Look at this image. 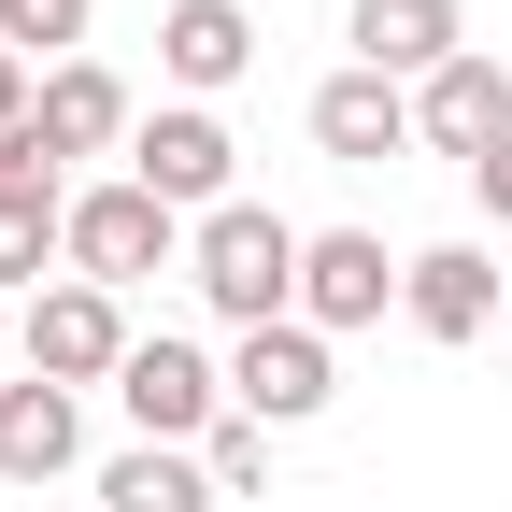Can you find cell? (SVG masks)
I'll list each match as a JSON object with an SVG mask.
<instances>
[{
    "label": "cell",
    "mask_w": 512,
    "mask_h": 512,
    "mask_svg": "<svg viewBox=\"0 0 512 512\" xmlns=\"http://www.w3.org/2000/svg\"><path fill=\"white\" fill-rule=\"evenodd\" d=\"M128 342H143V328H128V299H114V285H86V271H57V285L15 313V356H29L43 384H72V399L128 370Z\"/></svg>",
    "instance_id": "3957f363"
},
{
    "label": "cell",
    "mask_w": 512,
    "mask_h": 512,
    "mask_svg": "<svg viewBox=\"0 0 512 512\" xmlns=\"http://www.w3.org/2000/svg\"><path fill=\"white\" fill-rule=\"evenodd\" d=\"M29 128H43V157H57V171H72V157H114V143H143V114H128V86L100 72V57H72V72H43Z\"/></svg>",
    "instance_id": "7c38bea8"
},
{
    "label": "cell",
    "mask_w": 512,
    "mask_h": 512,
    "mask_svg": "<svg viewBox=\"0 0 512 512\" xmlns=\"http://www.w3.org/2000/svg\"><path fill=\"white\" fill-rule=\"evenodd\" d=\"M128 185H157L185 228H200V214H228V200H242V143H228V114H214V100L143 114V143H128Z\"/></svg>",
    "instance_id": "5b68a950"
},
{
    "label": "cell",
    "mask_w": 512,
    "mask_h": 512,
    "mask_svg": "<svg viewBox=\"0 0 512 512\" xmlns=\"http://www.w3.org/2000/svg\"><path fill=\"white\" fill-rule=\"evenodd\" d=\"M498 356H512V313H498Z\"/></svg>",
    "instance_id": "7402d4cb"
},
{
    "label": "cell",
    "mask_w": 512,
    "mask_h": 512,
    "mask_svg": "<svg viewBox=\"0 0 512 512\" xmlns=\"http://www.w3.org/2000/svg\"><path fill=\"white\" fill-rule=\"evenodd\" d=\"M356 72H384V86H427V72H456L470 57V15L456 0H356Z\"/></svg>",
    "instance_id": "30bf717a"
},
{
    "label": "cell",
    "mask_w": 512,
    "mask_h": 512,
    "mask_svg": "<svg viewBox=\"0 0 512 512\" xmlns=\"http://www.w3.org/2000/svg\"><path fill=\"white\" fill-rule=\"evenodd\" d=\"M157 72H171L185 100L242 86V72H256V15H242V0H171V15H157Z\"/></svg>",
    "instance_id": "5bb4252c"
},
{
    "label": "cell",
    "mask_w": 512,
    "mask_h": 512,
    "mask_svg": "<svg viewBox=\"0 0 512 512\" xmlns=\"http://www.w3.org/2000/svg\"><path fill=\"white\" fill-rule=\"evenodd\" d=\"M72 456H86V413H72V384L15 370V384H0V484H57Z\"/></svg>",
    "instance_id": "9a60e30c"
},
{
    "label": "cell",
    "mask_w": 512,
    "mask_h": 512,
    "mask_svg": "<svg viewBox=\"0 0 512 512\" xmlns=\"http://www.w3.org/2000/svg\"><path fill=\"white\" fill-rule=\"evenodd\" d=\"M29 100H43V72H29L15 43H0V128H29Z\"/></svg>",
    "instance_id": "d6986e66"
},
{
    "label": "cell",
    "mask_w": 512,
    "mask_h": 512,
    "mask_svg": "<svg viewBox=\"0 0 512 512\" xmlns=\"http://www.w3.org/2000/svg\"><path fill=\"white\" fill-rule=\"evenodd\" d=\"M43 271H72V185L43 128H0V299H43Z\"/></svg>",
    "instance_id": "277c9868"
},
{
    "label": "cell",
    "mask_w": 512,
    "mask_h": 512,
    "mask_svg": "<svg viewBox=\"0 0 512 512\" xmlns=\"http://www.w3.org/2000/svg\"><path fill=\"white\" fill-rule=\"evenodd\" d=\"M299 256H313V228H285L271 200H228V214H200L185 271H200V299L228 313V328H285L299 313Z\"/></svg>",
    "instance_id": "6da1fadb"
},
{
    "label": "cell",
    "mask_w": 512,
    "mask_h": 512,
    "mask_svg": "<svg viewBox=\"0 0 512 512\" xmlns=\"http://www.w3.org/2000/svg\"><path fill=\"white\" fill-rule=\"evenodd\" d=\"M200 470H214V498H256V484H271V427H256V413H228V427L200 441Z\"/></svg>",
    "instance_id": "ac0fdd59"
},
{
    "label": "cell",
    "mask_w": 512,
    "mask_h": 512,
    "mask_svg": "<svg viewBox=\"0 0 512 512\" xmlns=\"http://www.w3.org/2000/svg\"><path fill=\"white\" fill-rule=\"evenodd\" d=\"M413 143H427V157H470V171L512 143V72H498L484 43L456 57V72H427V86H413Z\"/></svg>",
    "instance_id": "9c48e42d"
},
{
    "label": "cell",
    "mask_w": 512,
    "mask_h": 512,
    "mask_svg": "<svg viewBox=\"0 0 512 512\" xmlns=\"http://www.w3.org/2000/svg\"><path fill=\"white\" fill-rule=\"evenodd\" d=\"M399 313H413V342H484L498 313H512V299H498V256H484V242H427L413 285H399Z\"/></svg>",
    "instance_id": "8fae6325"
},
{
    "label": "cell",
    "mask_w": 512,
    "mask_h": 512,
    "mask_svg": "<svg viewBox=\"0 0 512 512\" xmlns=\"http://www.w3.org/2000/svg\"><path fill=\"white\" fill-rule=\"evenodd\" d=\"M399 285H413V256H384L370 228H313V256H299V328L342 342V328H370Z\"/></svg>",
    "instance_id": "ba28073f"
},
{
    "label": "cell",
    "mask_w": 512,
    "mask_h": 512,
    "mask_svg": "<svg viewBox=\"0 0 512 512\" xmlns=\"http://www.w3.org/2000/svg\"><path fill=\"white\" fill-rule=\"evenodd\" d=\"M313 143H328L342 171H384V157L413 143V86H384V72H356V57H342V72L313 86Z\"/></svg>",
    "instance_id": "4fadbf2b"
},
{
    "label": "cell",
    "mask_w": 512,
    "mask_h": 512,
    "mask_svg": "<svg viewBox=\"0 0 512 512\" xmlns=\"http://www.w3.org/2000/svg\"><path fill=\"white\" fill-rule=\"evenodd\" d=\"M0 384H15V299H0Z\"/></svg>",
    "instance_id": "44dd1931"
},
{
    "label": "cell",
    "mask_w": 512,
    "mask_h": 512,
    "mask_svg": "<svg viewBox=\"0 0 512 512\" xmlns=\"http://www.w3.org/2000/svg\"><path fill=\"white\" fill-rule=\"evenodd\" d=\"M0 43L29 57V72H43V57L72 72V43H86V0H0Z\"/></svg>",
    "instance_id": "e0dca14e"
},
{
    "label": "cell",
    "mask_w": 512,
    "mask_h": 512,
    "mask_svg": "<svg viewBox=\"0 0 512 512\" xmlns=\"http://www.w3.org/2000/svg\"><path fill=\"white\" fill-rule=\"evenodd\" d=\"M470 200H484V214H498V228H512V143H498V157H484V171H470Z\"/></svg>",
    "instance_id": "ffe728a7"
},
{
    "label": "cell",
    "mask_w": 512,
    "mask_h": 512,
    "mask_svg": "<svg viewBox=\"0 0 512 512\" xmlns=\"http://www.w3.org/2000/svg\"><path fill=\"white\" fill-rule=\"evenodd\" d=\"M342 399V370H328V328H242V356H228V413H256V427H299V413H328Z\"/></svg>",
    "instance_id": "52a82bcc"
},
{
    "label": "cell",
    "mask_w": 512,
    "mask_h": 512,
    "mask_svg": "<svg viewBox=\"0 0 512 512\" xmlns=\"http://www.w3.org/2000/svg\"><path fill=\"white\" fill-rule=\"evenodd\" d=\"M100 512H214V470L185 456V441H128L100 470Z\"/></svg>",
    "instance_id": "2e32d148"
},
{
    "label": "cell",
    "mask_w": 512,
    "mask_h": 512,
    "mask_svg": "<svg viewBox=\"0 0 512 512\" xmlns=\"http://www.w3.org/2000/svg\"><path fill=\"white\" fill-rule=\"evenodd\" d=\"M185 242H200V228H185L157 185H128V171H114V185H72V271H86V285L128 299V285H157Z\"/></svg>",
    "instance_id": "7a4b0ae2"
},
{
    "label": "cell",
    "mask_w": 512,
    "mask_h": 512,
    "mask_svg": "<svg viewBox=\"0 0 512 512\" xmlns=\"http://www.w3.org/2000/svg\"><path fill=\"white\" fill-rule=\"evenodd\" d=\"M114 399H128V427H143V441H185V456H200V441L228 427V413H214V399H228V370H214L200 342H128Z\"/></svg>",
    "instance_id": "8992f818"
}]
</instances>
